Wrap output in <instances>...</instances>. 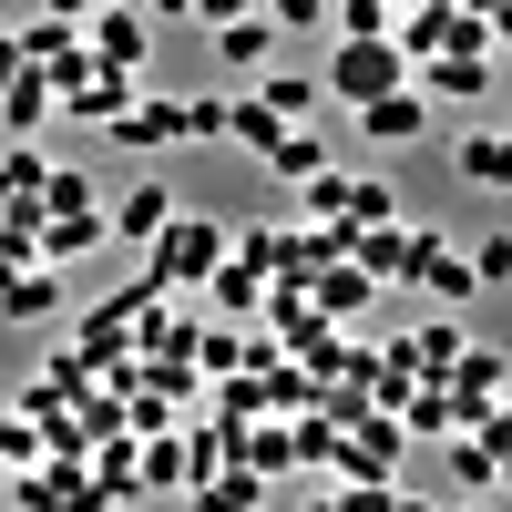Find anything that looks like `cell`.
Here are the masks:
<instances>
[{"mask_svg":"<svg viewBox=\"0 0 512 512\" xmlns=\"http://www.w3.org/2000/svg\"><path fill=\"white\" fill-rule=\"evenodd\" d=\"M185 492H195V512H267V482L236 472V461H226V472H205V482H185Z\"/></svg>","mask_w":512,"mask_h":512,"instance_id":"cell-15","label":"cell"},{"mask_svg":"<svg viewBox=\"0 0 512 512\" xmlns=\"http://www.w3.org/2000/svg\"><path fill=\"white\" fill-rule=\"evenodd\" d=\"M41 123H52V82H41V72H21L11 93H0V134H11V144H31Z\"/></svg>","mask_w":512,"mask_h":512,"instance_id":"cell-16","label":"cell"},{"mask_svg":"<svg viewBox=\"0 0 512 512\" xmlns=\"http://www.w3.org/2000/svg\"><path fill=\"white\" fill-rule=\"evenodd\" d=\"M338 236L349 226H400V195H390V175H338V216H328Z\"/></svg>","mask_w":512,"mask_h":512,"instance_id":"cell-12","label":"cell"},{"mask_svg":"<svg viewBox=\"0 0 512 512\" xmlns=\"http://www.w3.org/2000/svg\"><path fill=\"white\" fill-rule=\"evenodd\" d=\"M400 82H410L400 41H338V52H328V82H318V93L359 113V103H379V93H400Z\"/></svg>","mask_w":512,"mask_h":512,"instance_id":"cell-2","label":"cell"},{"mask_svg":"<svg viewBox=\"0 0 512 512\" xmlns=\"http://www.w3.org/2000/svg\"><path fill=\"white\" fill-rule=\"evenodd\" d=\"M195 472H185V441H154L144 461H134V492H185Z\"/></svg>","mask_w":512,"mask_h":512,"instance_id":"cell-19","label":"cell"},{"mask_svg":"<svg viewBox=\"0 0 512 512\" xmlns=\"http://www.w3.org/2000/svg\"><path fill=\"white\" fill-rule=\"evenodd\" d=\"M144 21H195V0H144Z\"/></svg>","mask_w":512,"mask_h":512,"instance_id":"cell-29","label":"cell"},{"mask_svg":"<svg viewBox=\"0 0 512 512\" xmlns=\"http://www.w3.org/2000/svg\"><path fill=\"white\" fill-rule=\"evenodd\" d=\"M451 164H461V185L502 195V185H512V134H502V123H472V134L451 144Z\"/></svg>","mask_w":512,"mask_h":512,"instance_id":"cell-10","label":"cell"},{"mask_svg":"<svg viewBox=\"0 0 512 512\" xmlns=\"http://www.w3.org/2000/svg\"><path fill=\"white\" fill-rule=\"evenodd\" d=\"M195 359H205V369H236L246 349H236V328H205V338H195Z\"/></svg>","mask_w":512,"mask_h":512,"instance_id":"cell-25","label":"cell"},{"mask_svg":"<svg viewBox=\"0 0 512 512\" xmlns=\"http://www.w3.org/2000/svg\"><path fill=\"white\" fill-rule=\"evenodd\" d=\"M390 512H441V502H410V492H400V502H390Z\"/></svg>","mask_w":512,"mask_h":512,"instance_id":"cell-30","label":"cell"},{"mask_svg":"<svg viewBox=\"0 0 512 512\" xmlns=\"http://www.w3.org/2000/svg\"><path fill=\"white\" fill-rule=\"evenodd\" d=\"M185 144H226V93H185Z\"/></svg>","mask_w":512,"mask_h":512,"instance_id":"cell-20","label":"cell"},{"mask_svg":"<svg viewBox=\"0 0 512 512\" xmlns=\"http://www.w3.org/2000/svg\"><path fill=\"white\" fill-rule=\"evenodd\" d=\"M256 164H267L277 185H308V175H328V134H318V123H287V134L256 154Z\"/></svg>","mask_w":512,"mask_h":512,"instance_id":"cell-13","label":"cell"},{"mask_svg":"<svg viewBox=\"0 0 512 512\" xmlns=\"http://www.w3.org/2000/svg\"><path fill=\"white\" fill-rule=\"evenodd\" d=\"M308 512H328V492H318V502H308Z\"/></svg>","mask_w":512,"mask_h":512,"instance_id":"cell-31","label":"cell"},{"mask_svg":"<svg viewBox=\"0 0 512 512\" xmlns=\"http://www.w3.org/2000/svg\"><path fill=\"white\" fill-rule=\"evenodd\" d=\"M205 287H216V297H226V308H256V267H236V256H226V267H216V277H205Z\"/></svg>","mask_w":512,"mask_h":512,"instance_id":"cell-24","label":"cell"},{"mask_svg":"<svg viewBox=\"0 0 512 512\" xmlns=\"http://www.w3.org/2000/svg\"><path fill=\"white\" fill-rule=\"evenodd\" d=\"M52 308H62V267H11V277H0V318H11V328L52 318Z\"/></svg>","mask_w":512,"mask_h":512,"instance_id":"cell-14","label":"cell"},{"mask_svg":"<svg viewBox=\"0 0 512 512\" xmlns=\"http://www.w3.org/2000/svg\"><path fill=\"white\" fill-rule=\"evenodd\" d=\"M226 236H236V226L185 216V205H175V216H164V236L144 246V287H154V297H164V287H205V277L226 267Z\"/></svg>","mask_w":512,"mask_h":512,"instance_id":"cell-1","label":"cell"},{"mask_svg":"<svg viewBox=\"0 0 512 512\" xmlns=\"http://www.w3.org/2000/svg\"><path fill=\"white\" fill-rule=\"evenodd\" d=\"M400 277L431 297V308H472V297H482V287H472V256H461L441 226H410V267H400Z\"/></svg>","mask_w":512,"mask_h":512,"instance_id":"cell-3","label":"cell"},{"mask_svg":"<svg viewBox=\"0 0 512 512\" xmlns=\"http://www.w3.org/2000/svg\"><path fill=\"white\" fill-rule=\"evenodd\" d=\"M21 72H31V62H21V31H0V93H11Z\"/></svg>","mask_w":512,"mask_h":512,"instance_id":"cell-26","label":"cell"},{"mask_svg":"<svg viewBox=\"0 0 512 512\" xmlns=\"http://www.w3.org/2000/svg\"><path fill=\"white\" fill-rule=\"evenodd\" d=\"M164 216H175V195H164V185L144 175V185H123V195L103 205V236H123V246H154V236H164Z\"/></svg>","mask_w":512,"mask_h":512,"instance_id":"cell-8","label":"cell"},{"mask_svg":"<svg viewBox=\"0 0 512 512\" xmlns=\"http://www.w3.org/2000/svg\"><path fill=\"white\" fill-rule=\"evenodd\" d=\"M256 103H267L277 123H308V113H318L328 93H318V82H308V72H256Z\"/></svg>","mask_w":512,"mask_h":512,"instance_id":"cell-17","label":"cell"},{"mask_svg":"<svg viewBox=\"0 0 512 512\" xmlns=\"http://www.w3.org/2000/svg\"><path fill=\"white\" fill-rule=\"evenodd\" d=\"M502 277H512V236H482L472 246V287H502Z\"/></svg>","mask_w":512,"mask_h":512,"instance_id":"cell-23","label":"cell"},{"mask_svg":"<svg viewBox=\"0 0 512 512\" xmlns=\"http://www.w3.org/2000/svg\"><path fill=\"white\" fill-rule=\"evenodd\" d=\"M236 11H256V0H195V21L216 31V21H236Z\"/></svg>","mask_w":512,"mask_h":512,"instance_id":"cell-27","label":"cell"},{"mask_svg":"<svg viewBox=\"0 0 512 512\" xmlns=\"http://www.w3.org/2000/svg\"><path fill=\"white\" fill-rule=\"evenodd\" d=\"M410 82H420V103H482L492 52H431V62H410Z\"/></svg>","mask_w":512,"mask_h":512,"instance_id":"cell-6","label":"cell"},{"mask_svg":"<svg viewBox=\"0 0 512 512\" xmlns=\"http://www.w3.org/2000/svg\"><path fill=\"white\" fill-rule=\"evenodd\" d=\"M277 31H328V0H256Z\"/></svg>","mask_w":512,"mask_h":512,"instance_id":"cell-21","label":"cell"},{"mask_svg":"<svg viewBox=\"0 0 512 512\" xmlns=\"http://www.w3.org/2000/svg\"><path fill=\"white\" fill-rule=\"evenodd\" d=\"M277 134H287V123H277L267 103H256V93H226V144H246V154H267Z\"/></svg>","mask_w":512,"mask_h":512,"instance_id":"cell-18","label":"cell"},{"mask_svg":"<svg viewBox=\"0 0 512 512\" xmlns=\"http://www.w3.org/2000/svg\"><path fill=\"white\" fill-rule=\"evenodd\" d=\"M216 62H226V72H267V62H277V21H267V11L216 21Z\"/></svg>","mask_w":512,"mask_h":512,"instance_id":"cell-11","label":"cell"},{"mask_svg":"<svg viewBox=\"0 0 512 512\" xmlns=\"http://www.w3.org/2000/svg\"><path fill=\"white\" fill-rule=\"evenodd\" d=\"M93 11H113V0H52V21H72V31L93 21Z\"/></svg>","mask_w":512,"mask_h":512,"instance_id":"cell-28","label":"cell"},{"mask_svg":"<svg viewBox=\"0 0 512 512\" xmlns=\"http://www.w3.org/2000/svg\"><path fill=\"white\" fill-rule=\"evenodd\" d=\"M359 134H369V144H420V134H431V103H420V82H400V93L359 103Z\"/></svg>","mask_w":512,"mask_h":512,"instance_id":"cell-9","label":"cell"},{"mask_svg":"<svg viewBox=\"0 0 512 512\" xmlns=\"http://www.w3.org/2000/svg\"><path fill=\"white\" fill-rule=\"evenodd\" d=\"M103 144H123V154H164V144H185V93H134V103L103 123Z\"/></svg>","mask_w":512,"mask_h":512,"instance_id":"cell-4","label":"cell"},{"mask_svg":"<svg viewBox=\"0 0 512 512\" xmlns=\"http://www.w3.org/2000/svg\"><path fill=\"white\" fill-rule=\"evenodd\" d=\"M390 502H400L390 482H338V492H328V512H390Z\"/></svg>","mask_w":512,"mask_h":512,"instance_id":"cell-22","label":"cell"},{"mask_svg":"<svg viewBox=\"0 0 512 512\" xmlns=\"http://www.w3.org/2000/svg\"><path fill=\"white\" fill-rule=\"evenodd\" d=\"M134 93H144V72H103V62H93L82 82H62V93H52V113H72V123H113Z\"/></svg>","mask_w":512,"mask_h":512,"instance_id":"cell-7","label":"cell"},{"mask_svg":"<svg viewBox=\"0 0 512 512\" xmlns=\"http://www.w3.org/2000/svg\"><path fill=\"white\" fill-rule=\"evenodd\" d=\"M82 52H93L103 72H144V52H154V21L134 11V0H113V11H93V21H82Z\"/></svg>","mask_w":512,"mask_h":512,"instance_id":"cell-5","label":"cell"}]
</instances>
